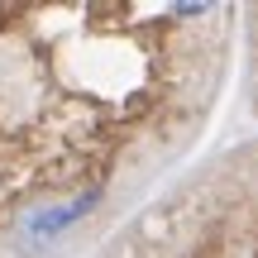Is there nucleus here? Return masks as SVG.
Segmentation results:
<instances>
[{"label":"nucleus","instance_id":"obj_1","mask_svg":"<svg viewBox=\"0 0 258 258\" xmlns=\"http://www.w3.org/2000/svg\"><path fill=\"white\" fill-rule=\"evenodd\" d=\"M101 201H105L101 186H86V191L62 196V201H43V206H34V211L19 220V230H15V234H19V244H29V249H43L48 239L67 234L77 220H86V215H91Z\"/></svg>","mask_w":258,"mask_h":258}]
</instances>
